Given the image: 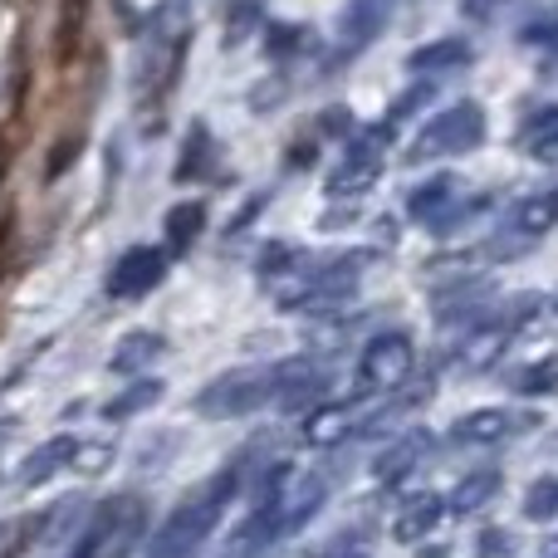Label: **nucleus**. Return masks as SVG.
I'll list each match as a JSON object with an SVG mask.
<instances>
[{
	"label": "nucleus",
	"instance_id": "1",
	"mask_svg": "<svg viewBox=\"0 0 558 558\" xmlns=\"http://www.w3.org/2000/svg\"><path fill=\"white\" fill-rule=\"evenodd\" d=\"M226 500H231V475H221V481L202 485V490H196L192 500H186L182 510L172 514V520H167V530L153 539L147 558H192V554L206 544V534L216 530V520H221Z\"/></svg>",
	"mask_w": 558,
	"mask_h": 558
},
{
	"label": "nucleus",
	"instance_id": "2",
	"mask_svg": "<svg viewBox=\"0 0 558 558\" xmlns=\"http://www.w3.org/2000/svg\"><path fill=\"white\" fill-rule=\"evenodd\" d=\"M143 534V505L137 500H108L84 530L74 558H128Z\"/></svg>",
	"mask_w": 558,
	"mask_h": 558
},
{
	"label": "nucleus",
	"instance_id": "3",
	"mask_svg": "<svg viewBox=\"0 0 558 558\" xmlns=\"http://www.w3.org/2000/svg\"><path fill=\"white\" fill-rule=\"evenodd\" d=\"M275 397V373L270 367H241V373H226L221 383H211L202 392V412L206 416H245L260 402Z\"/></svg>",
	"mask_w": 558,
	"mask_h": 558
},
{
	"label": "nucleus",
	"instance_id": "4",
	"mask_svg": "<svg viewBox=\"0 0 558 558\" xmlns=\"http://www.w3.org/2000/svg\"><path fill=\"white\" fill-rule=\"evenodd\" d=\"M407 373H412V343H407L402 333H387L363 353V377H357V387H363V392L367 387L387 392V387H397Z\"/></svg>",
	"mask_w": 558,
	"mask_h": 558
},
{
	"label": "nucleus",
	"instance_id": "5",
	"mask_svg": "<svg viewBox=\"0 0 558 558\" xmlns=\"http://www.w3.org/2000/svg\"><path fill=\"white\" fill-rule=\"evenodd\" d=\"M162 275H167V260L157 251H128L123 260H118L113 279H108V294H113V299L147 294V289H153Z\"/></svg>",
	"mask_w": 558,
	"mask_h": 558
},
{
	"label": "nucleus",
	"instance_id": "6",
	"mask_svg": "<svg viewBox=\"0 0 558 558\" xmlns=\"http://www.w3.org/2000/svg\"><path fill=\"white\" fill-rule=\"evenodd\" d=\"M88 29V0H64L59 10V29H54V64H74L78 45Z\"/></svg>",
	"mask_w": 558,
	"mask_h": 558
},
{
	"label": "nucleus",
	"instance_id": "7",
	"mask_svg": "<svg viewBox=\"0 0 558 558\" xmlns=\"http://www.w3.org/2000/svg\"><path fill=\"white\" fill-rule=\"evenodd\" d=\"M505 432H510V416L505 412H481L456 426V436H465V441H495V436H505Z\"/></svg>",
	"mask_w": 558,
	"mask_h": 558
},
{
	"label": "nucleus",
	"instance_id": "8",
	"mask_svg": "<svg viewBox=\"0 0 558 558\" xmlns=\"http://www.w3.org/2000/svg\"><path fill=\"white\" fill-rule=\"evenodd\" d=\"M348 426H353V416H348V412H333V407H324V412L308 422V441L328 446V441H338V436H348Z\"/></svg>",
	"mask_w": 558,
	"mask_h": 558
},
{
	"label": "nucleus",
	"instance_id": "9",
	"mask_svg": "<svg viewBox=\"0 0 558 558\" xmlns=\"http://www.w3.org/2000/svg\"><path fill=\"white\" fill-rule=\"evenodd\" d=\"M167 231H172L177 245H186L196 231H202V206H182V211H172V226H167Z\"/></svg>",
	"mask_w": 558,
	"mask_h": 558
},
{
	"label": "nucleus",
	"instance_id": "10",
	"mask_svg": "<svg viewBox=\"0 0 558 558\" xmlns=\"http://www.w3.org/2000/svg\"><path fill=\"white\" fill-rule=\"evenodd\" d=\"M490 490H495V475H475V481H465L461 495H456V510H475Z\"/></svg>",
	"mask_w": 558,
	"mask_h": 558
},
{
	"label": "nucleus",
	"instance_id": "11",
	"mask_svg": "<svg viewBox=\"0 0 558 558\" xmlns=\"http://www.w3.org/2000/svg\"><path fill=\"white\" fill-rule=\"evenodd\" d=\"M436 520V505L432 500H422V510H412V514H402V524H397V534L402 539H416V534H426V524Z\"/></svg>",
	"mask_w": 558,
	"mask_h": 558
},
{
	"label": "nucleus",
	"instance_id": "12",
	"mask_svg": "<svg viewBox=\"0 0 558 558\" xmlns=\"http://www.w3.org/2000/svg\"><path fill=\"white\" fill-rule=\"evenodd\" d=\"M153 397H157V383H143V387H133V392H123V397H118V402L108 407V416H128V412H133V407H147V402H153Z\"/></svg>",
	"mask_w": 558,
	"mask_h": 558
},
{
	"label": "nucleus",
	"instance_id": "13",
	"mask_svg": "<svg viewBox=\"0 0 558 558\" xmlns=\"http://www.w3.org/2000/svg\"><path fill=\"white\" fill-rule=\"evenodd\" d=\"M10 251H15V221H0V279H5V270H10Z\"/></svg>",
	"mask_w": 558,
	"mask_h": 558
},
{
	"label": "nucleus",
	"instance_id": "14",
	"mask_svg": "<svg viewBox=\"0 0 558 558\" xmlns=\"http://www.w3.org/2000/svg\"><path fill=\"white\" fill-rule=\"evenodd\" d=\"M554 500H558V485H539V495L530 500V514H549Z\"/></svg>",
	"mask_w": 558,
	"mask_h": 558
},
{
	"label": "nucleus",
	"instance_id": "15",
	"mask_svg": "<svg viewBox=\"0 0 558 558\" xmlns=\"http://www.w3.org/2000/svg\"><path fill=\"white\" fill-rule=\"evenodd\" d=\"M5 167H10V133H0V177H5Z\"/></svg>",
	"mask_w": 558,
	"mask_h": 558
}]
</instances>
